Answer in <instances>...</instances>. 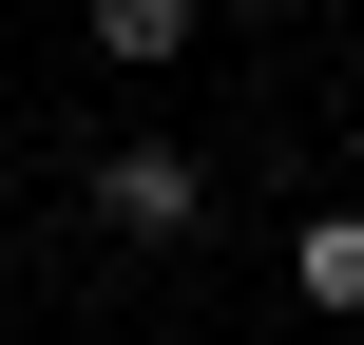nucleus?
<instances>
[{
    "mask_svg": "<svg viewBox=\"0 0 364 345\" xmlns=\"http://www.w3.org/2000/svg\"><path fill=\"white\" fill-rule=\"evenodd\" d=\"M192 211H211V173H192L173 134H134V154H96V230H134V250H173Z\"/></svg>",
    "mask_w": 364,
    "mask_h": 345,
    "instance_id": "obj_1",
    "label": "nucleus"
},
{
    "mask_svg": "<svg viewBox=\"0 0 364 345\" xmlns=\"http://www.w3.org/2000/svg\"><path fill=\"white\" fill-rule=\"evenodd\" d=\"M288 288H307V307H364V211H307V230H288Z\"/></svg>",
    "mask_w": 364,
    "mask_h": 345,
    "instance_id": "obj_2",
    "label": "nucleus"
},
{
    "mask_svg": "<svg viewBox=\"0 0 364 345\" xmlns=\"http://www.w3.org/2000/svg\"><path fill=\"white\" fill-rule=\"evenodd\" d=\"M192 38V0H96V58H173Z\"/></svg>",
    "mask_w": 364,
    "mask_h": 345,
    "instance_id": "obj_3",
    "label": "nucleus"
}]
</instances>
